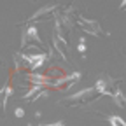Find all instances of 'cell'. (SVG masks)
Listing matches in <instances>:
<instances>
[{
  "instance_id": "9c48e42d",
  "label": "cell",
  "mask_w": 126,
  "mask_h": 126,
  "mask_svg": "<svg viewBox=\"0 0 126 126\" xmlns=\"http://www.w3.org/2000/svg\"><path fill=\"white\" fill-rule=\"evenodd\" d=\"M109 121H110V124H112V126H126V124H124V121H123L119 116H112Z\"/></svg>"
},
{
  "instance_id": "3957f363",
  "label": "cell",
  "mask_w": 126,
  "mask_h": 126,
  "mask_svg": "<svg viewBox=\"0 0 126 126\" xmlns=\"http://www.w3.org/2000/svg\"><path fill=\"white\" fill-rule=\"evenodd\" d=\"M94 89H96L100 94H114L117 91L114 82L110 81V79H100V81L96 82V86H94Z\"/></svg>"
},
{
  "instance_id": "8fae6325",
  "label": "cell",
  "mask_w": 126,
  "mask_h": 126,
  "mask_svg": "<svg viewBox=\"0 0 126 126\" xmlns=\"http://www.w3.org/2000/svg\"><path fill=\"white\" fill-rule=\"evenodd\" d=\"M79 51H81V53H86V44H84V40H81V44H79Z\"/></svg>"
},
{
  "instance_id": "7a4b0ae2",
  "label": "cell",
  "mask_w": 126,
  "mask_h": 126,
  "mask_svg": "<svg viewBox=\"0 0 126 126\" xmlns=\"http://www.w3.org/2000/svg\"><path fill=\"white\" fill-rule=\"evenodd\" d=\"M23 42V47H26L28 44H40V37H39V32H37V28L35 26H28L25 32H23V39H21Z\"/></svg>"
},
{
  "instance_id": "ba28073f",
  "label": "cell",
  "mask_w": 126,
  "mask_h": 126,
  "mask_svg": "<svg viewBox=\"0 0 126 126\" xmlns=\"http://www.w3.org/2000/svg\"><path fill=\"white\" fill-rule=\"evenodd\" d=\"M112 96H114V102H116L119 107H124V96H123V93H121L119 89H117V91L112 94Z\"/></svg>"
},
{
  "instance_id": "6da1fadb",
  "label": "cell",
  "mask_w": 126,
  "mask_h": 126,
  "mask_svg": "<svg viewBox=\"0 0 126 126\" xmlns=\"http://www.w3.org/2000/svg\"><path fill=\"white\" fill-rule=\"evenodd\" d=\"M96 94H100V93L94 89V88H88V89H84V91H81V93L74 94V96H70V100L63 102V103H67V105H77V103H82V102L93 100Z\"/></svg>"
},
{
  "instance_id": "5b68a950",
  "label": "cell",
  "mask_w": 126,
  "mask_h": 126,
  "mask_svg": "<svg viewBox=\"0 0 126 126\" xmlns=\"http://www.w3.org/2000/svg\"><path fill=\"white\" fill-rule=\"evenodd\" d=\"M53 46H54V49L60 53V56L65 60L67 58V53H68V46H67V40L63 39V37H60L58 33H54L53 35Z\"/></svg>"
},
{
  "instance_id": "8992f818",
  "label": "cell",
  "mask_w": 126,
  "mask_h": 126,
  "mask_svg": "<svg viewBox=\"0 0 126 126\" xmlns=\"http://www.w3.org/2000/svg\"><path fill=\"white\" fill-rule=\"evenodd\" d=\"M23 60L26 67H30L32 70H37L46 61V54H30V56H23Z\"/></svg>"
},
{
  "instance_id": "52a82bcc",
  "label": "cell",
  "mask_w": 126,
  "mask_h": 126,
  "mask_svg": "<svg viewBox=\"0 0 126 126\" xmlns=\"http://www.w3.org/2000/svg\"><path fill=\"white\" fill-rule=\"evenodd\" d=\"M42 91H44V86H35L32 91H28V93L25 94V100H26V102H33L35 98L42 96Z\"/></svg>"
},
{
  "instance_id": "30bf717a",
  "label": "cell",
  "mask_w": 126,
  "mask_h": 126,
  "mask_svg": "<svg viewBox=\"0 0 126 126\" xmlns=\"http://www.w3.org/2000/svg\"><path fill=\"white\" fill-rule=\"evenodd\" d=\"M14 112H16V117H23V116H25V110H23V109H16Z\"/></svg>"
},
{
  "instance_id": "277c9868",
  "label": "cell",
  "mask_w": 126,
  "mask_h": 126,
  "mask_svg": "<svg viewBox=\"0 0 126 126\" xmlns=\"http://www.w3.org/2000/svg\"><path fill=\"white\" fill-rule=\"evenodd\" d=\"M79 25L82 26L84 32H88V33L91 35H98L102 28H100V23L98 21H93V19H84V18H79Z\"/></svg>"
},
{
  "instance_id": "7c38bea8",
  "label": "cell",
  "mask_w": 126,
  "mask_h": 126,
  "mask_svg": "<svg viewBox=\"0 0 126 126\" xmlns=\"http://www.w3.org/2000/svg\"><path fill=\"white\" fill-rule=\"evenodd\" d=\"M44 126H63V121H58V123H53V124H44Z\"/></svg>"
}]
</instances>
